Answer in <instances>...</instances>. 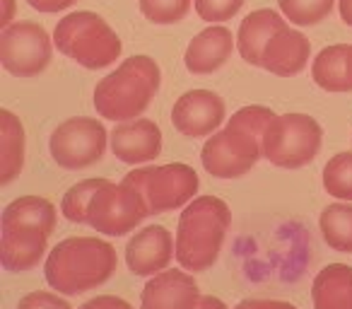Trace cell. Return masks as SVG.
I'll list each match as a JSON object with an SVG mask.
<instances>
[{
    "label": "cell",
    "mask_w": 352,
    "mask_h": 309,
    "mask_svg": "<svg viewBox=\"0 0 352 309\" xmlns=\"http://www.w3.org/2000/svg\"><path fill=\"white\" fill-rule=\"evenodd\" d=\"M176 256V239L164 225H147L128 239L126 264L133 275L152 278L166 270Z\"/></svg>",
    "instance_id": "12"
},
{
    "label": "cell",
    "mask_w": 352,
    "mask_h": 309,
    "mask_svg": "<svg viewBox=\"0 0 352 309\" xmlns=\"http://www.w3.org/2000/svg\"><path fill=\"white\" fill-rule=\"evenodd\" d=\"M309 58H311L309 39L302 32L285 25L283 30L275 32V36L265 46L261 68H265L273 75H280V78H292V75H299L307 68Z\"/></svg>",
    "instance_id": "16"
},
{
    "label": "cell",
    "mask_w": 352,
    "mask_h": 309,
    "mask_svg": "<svg viewBox=\"0 0 352 309\" xmlns=\"http://www.w3.org/2000/svg\"><path fill=\"white\" fill-rule=\"evenodd\" d=\"M3 3V17H0V27L6 30V27L12 25V15H15V0H0Z\"/></svg>",
    "instance_id": "34"
},
{
    "label": "cell",
    "mask_w": 352,
    "mask_h": 309,
    "mask_svg": "<svg viewBox=\"0 0 352 309\" xmlns=\"http://www.w3.org/2000/svg\"><path fill=\"white\" fill-rule=\"evenodd\" d=\"M323 131L307 114H283L270 121L263 136V158L283 169H299L314 162L321 150Z\"/></svg>",
    "instance_id": "7"
},
{
    "label": "cell",
    "mask_w": 352,
    "mask_h": 309,
    "mask_svg": "<svg viewBox=\"0 0 352 309\" xmlns=\"http://www.w3.org/2000/svg\"><path fill=\"white\" fill-rule=\"evenodd\" d=\"M54 44L63 56L87 70H99L116 63L121 56V39L97 12L80 10L58 20Z\"/></svg>",
    "instance_id": "5"
},
{
    "label": "cell",
    "mask_w": 352,
    "mask_h": 309,
    "mask_svg": "<svg viewBox=\"0 0 352 309\" xmlns=\"http://www.w3.org/2000/svg\"><path fill=\"white\" fill-rule=\"evenodd\" d=\"M25 167V126L10 111H0V184H10Z\"/></svg>",
    "instance_id": "20"
},
{
    "label": "cell",
    "mask_w": 352,
    "mask_h": 309,
    "mask_svg": "<svg viewBox=\"0 0 352 309\" xmlns=\"http://www.w3.org/2000/svg\"><path fill=\"white\" fill-rule=\"evenodd\" d=\"M201 290L191 273L162 270L152 275L140 295V309H196Z\"/></svg>",
    "instance_id": "14"
},
{
    "label": "cell",
    "mask_w": 352,
    "mask_h": 309,
    "mask_svg": "<svg viewBox=\"0 0 352 309\" xmlns=\"http://www.w3.org/2000/svg\"><path fill=\"white\" fill-rule=\"evenodd\" d=\"M340 17L345 25L352 27V0H340Z\"/></svg>",
    "instance_id": "35"
},
{
    "label": "cell",
    "mask_w": 352,
    "mask_h": 309,
    "mask_svg": "<svg viewBox=\"0 0 352 309\" xmlns=\"http://www.w3.org/2000/svg\"><path fill=\"white\" fill-rule=\"evenodd\" d=\"M36 227V230L51 232L56 230V208L51 201L41 196H22L8 203L3 217H0V227Z\"/></svg>",
    "instance_id": "21"
},
{
    "label": "cell",
    "mask_w": 352,
    "mask_h": 309,
    "mask_svg": "<svg viewBox=\"0 0 352 309\" xmlns=\"http://www.w3.org/2000/svg\"><path fill=\"white\" fill-rule=\"evenodd\" d=\"M314 309H352V268L345 264H328L314 278Z\"/></svg>",
    "instance_id": "19"
},
{
    "label": "cell",
    "mask_w": 352,
    "mask_h": 309,
    "mask_svg": "<svg viewBox=\"0 0 352 309\" xmlns=\"http://www.w3.org/2000/svg\"><path fill=\"white\" fill-rule=\"evenodd\" d=\"M27 3H30V8H34V10L46 12V15H54V12L73 8L78 0H27Z\"/></svg>",
    "instance_id": "31"
},
{
    "label": "cell",
    "mask_w": 352,
    "mask_h": 309,
    "mask_svg": "<svg viewBox=\"0 0 352 309\" xmlns=\"http://www.w3.org/2000/svg\"><path fill=\"white\" fill-rule=\"evenodd\" d=\"M232 213L222 198L198 196L184 208L176 225V261L184 270H208L217 261Z\"/></svg>",
    "instance_id": "3"
},
{
    "label": "cell",
    "mask_w": 352,
    "mask_h": 309,
    "mask_svg": "<svg viewBox=\"0 0 352 309\" xmlns=\"http://www.w3.org/2000/svg\"><path fill=\"white\" fill-rule=\"evenodd\" d=\"M111 150L126 164H145L160 158L162 131L150 118L121 121L111 133Z\"/></svg>",
    "instance_id": "13"
},
{
    "label": "cell",
    "mask_w": 352,
    "mask_h": 309,
    "mask_svg": "<svg viewBox=\"0 0 352 309\" xmlns=\"http://www.w3.org/2000/svg\"><path fill=\"white\" fill-rule=\"evenodd\" d=\"M193 0H140V12L152 25H176L191 10Z\"/></svg>",
    "instance_id": "27"
},
{
    "label": "cell",
    "mask_w": 352,
    "mask_h": 309,
    "mask_svg": "<svg viewBox=\"0 0 352 309\" xmlns=\"http://www.w3.org/2000/svg\"><path fill=\"white\" fill-rule=\"evenodd\" d=\"M318 225H321L323 242L333 251L352 254V203L350 201L331 203L321 213Z\"/></svg>",
    "instance_id": "23"
},
{
    "label": "cell",
    "mask_w": 352,
    "mask_h": 309,
    "mask_svg": "<svg viewBox=\"0 0 352 309\" xmlns=\"http://www.w3.org/2000/svg\"><path fill=\"white\" fill-rule=\"evenodd\" d=\"M244 3L246 0H193L198 17L210 22V25L232 20L244 8Z\"/></svg>",
    "instance_id": "28"
},
{
    "label": "cell",
    "mask_w": 352,
    "mask_h": 309,
    "mask_svg": "<svg viewBox=\"0 0 352 309\" xmlns=\"http://www.w3.org/2000/svg\"><path fill=\"white\" fill-rule=\"evenodd\" d=\"M225 121V102L212 89H191L176 99L171 123L186 138L212 136Z\"/></svg>",
    "instance_id": "11"
},
{
    "label": "cell",
    "mask_w": 352,
    "mask_h": 309,
    "mask_svg": "<svg viewBox=\"0 0 352 309\" xmlns=\"http://www.w3.org/2000/svg\"><path fill=\"white\" fill-rule=\"evenodd\" d=\"M232 51H234V36H232V32L222 25H212L208 30H203L201 34L193 36L191 44L186 46L184 63H186L188 73L210 75L230 61Z\"/></svg>",
    "instance_id": "17"
},
{
    "label": "cell",
    "mask_w": 352,
    "mask_h": 309,
    "mask_svg": "<svg viewBox=\"0 0 352 309\" xmlns=\"http://www.w3.org/2000/svg\"><path fill=\"white\" fill-rule=\"evenodd\" d=\"M131 177L140 184L152 215L186 208L196 198L198 187H201L196 169L184 162L160 164V167H140L133 169Z\"/></svg>",
    "instance_id": "9"
},
{
    "label": "cell",
    "mask_w": 352,
    "mask_h": 309,
    "mask_svg": "<svg viewBox=\"0 0 352 309\" xmlns=\"http://www.w3.org/2000/svg\"><path fill=\"white\" fill-rule=\"evenodd\" d=\"M17 309H73L60 292H46V290H36V292H30L17 302Z\"/></svg>",
    "instance_id": "29"
},
{
    "label": "cell",
    "mask_w": 352,
    "mask_h": 309,
    "mask_svg": "<svg viewBox=\"0 0 352 309\" xmlns=\"http://www.w3.org/2000/svg\"><path fill=\"white\" fill-rule=\"evenodd\" d=\"M150 213L140 184L126 174L121 184L107 179L102 189L92 196L87 208V225L107 237H123L133 232Z\"/></svg>",
    "instance_id": "6"
},
{
    "label": "cell",
    "mask_w": 352,
    "mask_h": 309,
    "mask_svg": "<svg viewBox=\"0 0 352 309\" xmlns=\"http://www.w3.org/2000/svg\"><path fill=\"white\" fill-rule=\"evenodd\" d=\"M109 133L102 121L87 116H75L63 121L51 133L49 150L58 167L78 172L97 164L107 152Z\"/></svg>",
    "instance_id": "8"
},
{
    "label": "cell",
    "mask_w": 352,
    "mask_h": 309,
    "mask_svg": "<svg viewBox=\"0 0 352 309\" xmlns=\"http://www.w3.org/2000/svg\"><path fill=\"white\" fill-rule=\"evenodd\" d=\"M323 189L340 201H352V152H338L323 167Z\"/></svg>",
    "instance_id": "24"
},
{
    "label": "cell",
    "mask_w": 352,
    "mask_h": 309,
    "mask_svg": "<svg viewBox=\"0 0 352 309\" xmlns=\"http://www.w3.org/2000/svg\"><path fill=\"white\" fill-rule=\"evenodd\" d=\"M285 25L287 22L283 20V15L275 10H268V8L254 10L251 15H246L239 25V32H236V49H239L241 58L249 65H261L268 41Z\"/></svg>",
    "instance_id": "18"
},
{
    "label": "cell",
    "mask_w": 352,
    "mask_h": 309,
    "mask_svg": "<svg viewBox=\"0 0 352 309\" xmlns=\"http://www.w3.org/2000/svg\"><path fill=\"white\" fill-rule=\"evenodd\" d=\"M49 251V235L36 227H3L0 232V264L10 273H25L39 266Z\"/></svg>",
    "instance_id": "15"
},
{
    "label": "cell",
    "mask_w": 352,
    "mask_h": 309,
    "mask_svg": "<svg viewBox=\"0 0 352 309\" xmlns=\"http://www.w3.org/2000/svg\"><path fill=\"white\" fill-rule=\"evenodd\" d=\"M311 78L326 92H350L345 68V44L326 46L311 63Z\"/></svg>",
    "instance_id": "22"
},
{
    "label": "cell",
    "mask_w": 352,
    "mask_h": 309,
    "mask_svg": "<svg viewBox=\"0 0 352 309\" xmlns=\"http://www.w3.org/2000/svg\"><path fill=\"white\" fill-rule=\"evenodd\" d=\"M345 68H347V83L352 92V44H345Z\"/></svg>",
    "instance_id": "36"
},
{
    "label": "cell",
    "mask_w": 352,
    "mask_h": 309,
    "mask_svg": "<svg viewBox=\"0 0 352 309\" xmlns=\"http://www.w3.org/2000/svg\"><path fill=\"white\" fill-rule=\"evenodd\" d=\"M80 309H133L126 299L116 297V295H97V297L87 299Z\"/></svg>",
    "instance_id": "30"
},
{
    "label": "cell",
    "mask_w": 352,
    "mask_h": 309,
    "mask_svg": "<svg viewBox=\"0 0 352 309\" xmlns=\"http://www.w3.org/2000/svg\"><path fill=\"white\" fill-rule=\"evenodd\" d=\"M160 83L162 70L157 61L150 56H133L97 83L94 109L109 121H133L150 107Z\"/></svg>",
    "instance_id": "4"
},
{
    "label": "cell",
    "mask_w": 352,
    "mask_h": 309,
    "mask_svg": "<svg viewBox=\"0 0 352 309\" xmlns=\"http://www.w3.org/2000/svg\"><path fill=\"white\" fill-rule=\"evenodd\" d=\"M104 184H107V179H85V182H78L75 187H70L68 193L63 196V203H60V213L70 222H78V225L87 222L89 201Z\"/></svg>",
    "instance_id": "25"
},
{
    "label": "cell",
    "mask_w": 352,
    "mask_h": 309,
    "mask_svg": "<svg viewBox=\"0 0 352 309\" xmlns=\"http://www.w3.org/2000/svg\"><path fill=\"white\" fill-rule=\"evenodd\" d=\"M196 309H227V304L220 297H215V295H201Z\"/></svg>",
    "instance_id": "33"
},
{
    "label": "cell",
    "mask_w": 352,
    "mask_h": 309,
    "mask_svg": "<svg viewBox=\"0 0 352 309\" xmlns=\"http://www.w3.org/2000/svg\"><path fill=\"white\" fill-rule=\"evenodd\" d=\"M0 63L10 75L34 78L51 63V39L36 22H17L0 34Z\"/></svg>",
    "instance_id": "10"
},
{
    "label": "cell",
    "mask_w": 352,
    "mask_h": 309,
    "mask_svg": "<svg viewBox=\"0 0 352 309\" xmlns=\"http://www.w3.org/2000/svg\"><path fill=\"white\" fill-rule=\"evenodd\" d=\"M118 256L97 237H70L51 249L44 266L46 283L60 295H80L104 285L113 275Z\"/></svg>",
    "instance_id": "2"
},
{
    "label": "cell",
    "mask_w": 352,
    "mask_h": 309,
    "mask_svg": "<svg viewBox=\"0 0 352 309\" xmlns=\"http://www.w3.org/2000/svg\"><path fill=\"white\" fill-rule=\"evenodd\" d=\"M280 10L292 25L299 27H311L326 20L333 10L336 0H278Z\"/></svg>",
    "instance_id": "26"
},
{
    "label": "cell",
    "mask_w": 352,
    "mask_h": 309,
    "mask_svg": "<svg viewBox=\"0 0 352 309\" xmlns=\"http://www.w3.org/2000/svg\"><path fill=\"white\" fill-rule=\"evenodd\" d=\"M278 116L273 109L251 104L234 114L222 131L206 140L201 162L215 179L244 177L263 158V136L270 121Z\"/></svg>",
    "instance_id": "1"
},
{
    "label": "cell",
    "mask_w": 352,
    "mask_h": 309,
    "mask_svg": "<svg viewBox=\"0 0 352 309\" xmlns=\"http://www.w3.org/2000/svg\"><path fill=\"white\" fill-rule=\"evenodd\" d=\"M234 309H297L283 299H241Z\"/></svg>",
    "instance_id": "32"
}]
</instances>
